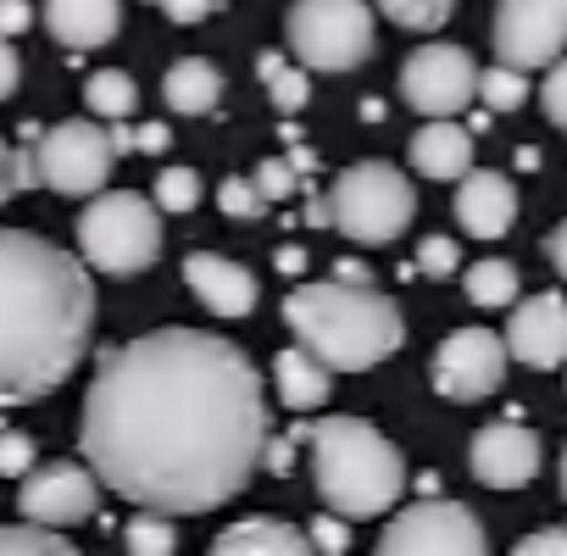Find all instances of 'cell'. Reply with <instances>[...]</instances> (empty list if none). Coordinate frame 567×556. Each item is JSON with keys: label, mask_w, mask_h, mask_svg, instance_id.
<instances>
[{"label": "cell", "mask_w": 567, "mask_h": 556, "mask_svg": "<svg viewBox=\"0 0 567 556\" xmlns=\"http://www.w3.org/2000/svg\"><path fill=\"white\" fill-rule=\"evenodd\" d=\"M250 184L261 189V200L272 206V200H290L296 189H301V173H296V162L284 156V162H261L256 173H250Z\"/></svg>", "instance_id": "1f68e13d"}, {"label": "cell", "mask_w": 567, "mask_h": 556, "mask_svg": "<svg viewBox=\"0 0 567 556\" xmlns=\"http://www.w3.org/2000/svg\"><path fill=\"white\" fill-rule=\"evenodd\" d=\"M45 29L68 51H95V45L117 40L123 0H45Z\"/></svg>", "instance_id": "ac0fdd59"}, {"label": "cell", "mask_w": 567, "mask_h": 556, "mask_svg": "<svg viewBox=\"0 0 567 556\" xmlns=\"http://www.w3.org/2000/svg\"><path fill=\"white\" fill-rule=\"evenodd\" d=\"M217 206H223L228 217H261V212H267V200H261V189H256L250 178H223V184H217Z\"/></svg>", "instance_id": "836d02e7"}, {"label": "cell", "mask_w": 567, "mask_h": 556, "mask_svg": "<svg viewBox=\"0 0 567 556\" xmlns=\"http://www.w3.org/2000/svg\"><path fill=\"white\" fill-rule=\"evenodd\" d=\"M18 79H23V62H18L12 40L0 34V101H7V95H18Z\"/></svg>", "instance_id": "ab89813d"}, {"label": "cell", "mask_w": 567, "mask_h": 556, "mask_svg": "<svg viewBox=\"0 0 567 556\" xmlns=\"http://www.w3.org/2000/svg\"><path fill=\"white\" fill-rule=\"evenodd\" d=\"M29 467H34V440L7 429V434H0V478H23Z\"/></svg>", "instance_id": "e575fe53"}, {"label": "cell", "mask_w": 567, "mask_h": 556, "mask_svg": "<svg viewBox=\"0 0 567 556\" xmlns=\"http://www.w3.org/2000/svg\"><path fill=\"white\" fill-rule=\"evenodd\" d=\"M34 23V7H29V0H0V34H23Z\"/></svg>", "instance_id": "60d3db41"}, {"label": "cell", "mask_w": 567, "mask_h": 556, "mask_svg": "<svg viewBox=\"0 0 567 556\" xmlns=\"http://www.w3.org/2000/svg\"><path fill=\"white\" fill-rule=\"evenodd\" d=\"M456 223H462L473 239H501V234L517 223V184H512L506 173L467 167V173H462V189H456Z\"/></svg>", "instance_id": "e0dca14e"}, {"label": "cell", "mask_w": 567, "mask_h": 556, "mask_svg": "<svg viewBox=\"0 0 567 556\" xmlns=\"http://www.w3.org/2000/svg\"><path fill=\"white\" fill-rule=\"evenodd\" d=\"M123 545H128L134 556H173V550H178V528H173L167 512L140 506V517H128V528H123Z\"/></svg>", "instance_id": "4316f807"}, {"label": "cell", "mask_w": 567, "mask_h": 556, "mask_svg": "<svg viewBox=\"0 0 567 556\" xmlns=\"http://www.w3.org/2000/svg\"><path fill=\"white\" fill-rule=\"evenodd\" d=\"M34 167H40V184H51L56 195H95V189H106L117 151H112L106 128L68 117V123L34 134Z\"/></svg>", "instance_id": "ba28073f"}, {"label": "cell", "mask_w": 567, "mask_h": 556, "mask_svg": "<svg viewBox=\"0 0 567 556\" xmlns=\"http://www.w3.org/2000/svg\"><path fill=\"white\" fill-rule=\"evenodd\" d=\"M517 556H567V528H539L517 539Z\"/></svg>", "instance_id": "8d00e7d4"}, {"label": "cell", "mask_w": 567, "mask_h": 556, "mask_svg": "<svg viewBox=\"0 0 567 556\" xmlns=\"http://www.w3.org/2000/svg\"><path fill=\"white\" fill-rule=\"evenodd\" d=\"M506 357L534 373H550L567 362V301L556 290L517 301V312L506 318Z\"/></svg>", "instance_id": "5bb4252c"}, {"label": "cell", "mask_w": 567, "mask_h": 556, "mask_svg": "<svg viewBox=\"0 0 567 556\" xmlns=\"http://www.w3.org/2000/svg\"><path fill=\"white\" fill-rule=\"evenodd\" d=\"M12 195H18V151L0 140V206H7Z\"/></svg>", "instance_id": "b9f144b4"}, {"label": "cell", "mask_w": 567, "mask_h": 556, "mask_svg": "<svg viewBox=\"0 0 567 556\" xmlns=\"http://www.w3.org/2000/svg\"><path fill=\"white\" fill-rule=\"evenodd\" d=\"M561 501H567V451H561Z\"/></svg>", "instance_id": "7dc6e473"}, {"label": "cell", "mask_w": 567, "mask_h": 556, "mask_svg": "<svg viewBox=\"0 0 567 556\" xmlns=\"http://www.w3.org/2000/svg\"><path fill=\"white\" fill-rule=\"evenodd\" d=\"M296 445L312 451V484L323 506L340 512L346 523L384 517L406 490L401 451L368 418H312L307 412L296 423Z\"/></svg>", "instance_id": "277c9868"}, {"label": "cell", "mask_w": 567, "mask_h": 556, "mask_svg": "<svg viewBox=\"0 0 567 556\" xmlns=\"http://www.w3.org/2000/svg\"><path fill=\"white\" fill-rule=\"evenodd\" d=\"M134 101H140V84L123 73V68H101V73H90L84 79V106L95 112V117H128L134 112Z\"/></svg>", "instance_id": "d4e9b609"}, {"label": "cell", "mask_w": 567, "mask_h": 556, "mask_svg": "<svg viewBox=\"0 0 567 556\" xmlns=\"http://www.w3.org/2000/svg\"><path fill=\"white\" fill-rule=\"evenodd\" d=\"M261 467H267V473H278V478L290 473V467H296V434H284V440H272V434H267V445H261Z\"/></svg>", "instance_id": "74e56055"}, {"label": "cell", "mask_w": 567, "mask_h": 556, "mask_svg": "<svg viewBox=\"0 0 567 556\" xmlns=\"http://www.w3.org/2000/svg\"><path fill=\"white\" fill-rule=\"evenodd\" d=\"M267 434L261 373L234 340L200 329L112 346L95 362L79 423L101 490L167 517L234 501L256 478Z\"/></svg>", "instance_id": "6da1fadb"}, {"label": "cell", "mask_w": 567, "mask_h": 556, "mask_svg": "<svg viewBox=\"0 0 567 556\" xmlns=\"http://www.w3.org/2000/svg\"><path fill=\"white\" fill-rule=\"evenodd\" d=\"M278 267H284V272H301V267H307V250H301V245H284V250H278Z\"/></svg>", "instance_id": "bcb514c9"}, {"label": "cell", "mask_w": 567, "mask_h": 556, "mask_svg": "<svg viewBox=\"0 0 567 556\" xmlns=\"http://www.w3.org/2000/svg\"><path fill=\"white\" fill-rule=\"evenodd\" d=\"M307 550H312L307 528L278 523V517H245L212 539V556H307Z\"/></svg>", "instance_id": "44dd1931"}, {"label": "cell", "mask_w": 567, "mask_h": 556, "mask_svg": "<svg viewBox=\"0 0 567 556\" xmlns=\"http://www.w3.org/2000/svg\"><path fill=\"white\" fill-rule=\"evenodd\" d=\"M379 12H384L390 23L412 29V34H434V29H445V23H451L456 0H379Z\"/></svg>", "instance_id": "f1b7e54d"}, {"label": "cell", "mask_w": 567, "mask_h": 556, "mask_svg": "<svg viewBox=\"0 0 567 556\" xmlns=\"http://www.w3.org/2000/svg\"><path fill=\"white\" fill-rule=\"evenodd\" d=\"M156 7H162L173 23H206V18L223 7V0H156Z\"/></svg>", "instance_id": "f35d334b"}, {"label": "cell", "mask_w": 567, "mask_h": 556, "mask_svg": "<svg viewBox=\"0 0 567 556\" xmlns=\"http://www.w3.org/2000/svg\"><path fill=\"white\" fill-rule=\"evenodd\" d=\"M545 256H550V267L567 278V223H556V228H550V239H545Z\"/></svg>", "instance_id": "7bdbcfd3"}, {"label": "cell", "mask_w": 567, "mask_h": 556, "mask_svg": "<svg viewBox=\"0 0 567 556\" xmlns=\"http://www.w3.org/2000/svg\"><path fill=\"white\" fill-rule=\"evenodd\" d=\"M473 84H478V62L462 45H423L401 68V95L423 117H456V112H467L473 106Z\"/></svg>", "instance_id": "8fae6325"}, {"label": "cell", "mask_w": 567, "mask_h": 556, "mask_svg": "<svg viewBox=\"0 0 567 556\" xmlns=\"http://www.w3.org/2000/svg\"><path fill=\"white\" fill-rule=\"evenodd\" d=\"M156 206L162 212H195L200 206V173L195 167H162L156 173Z\"/></svg>", "instance_id": "f546056e"}, {"label": "cell", "mask_w": 567, "mask_h": 556, "mask_svg": "<svg viewBox=\"0 0 567 556\" xmlns=\"http://www.w3.org/2000/svg\"><path fill=\"white\" fill-rule=\"evenodd\" d=\"M256 79H261V90L272 95V106H278L284 117L307 112V101H312V79H307V68H301L296 56H284V51H261Z\"/></svg>", "instance_id": "603a6c76"}, {"label": "cell", "mask_w": 567, "mask_h": 556, "mask_svg": "<svg viewBox=\"0 0 567 556\" xmlns=\"http://www.w3.org/2000/svg\"><path fill=\"white\" fill-rule=\"evenodd\" d=\"M95 334V285L84 256L0 228V406L40 401L73 379Z\"/></svg>", "instance_id": "7a4b0ae2"}, {"label": "cell", "mask_w": 567, "mask_h": 556, "mask_svg": "<svg viewBox=\"0 0 567 556\" xmlns=\"http://www.w3.org/2000/svg\"><path fill=\"white\" fill-rule=\"evenodd\" d=\"M489 34L506 68L534 73L567 51V0H501Z\"/></svg>", "instance_id": "30bf717a"}, {"label": "cell", "mask_w": 567, "mask_h": 556, "mask_svg": "<svg viewBox=\"0 0 567 556\" xmlns=\"http://www.w3.org/2000/svg\"><path fill=\"white\" fill-rule=\"evenodd\" d=\"M539 106L556 128H567V51L556 62H545V84H539Z\"/></svg>", "instance_id": "d6a6232c"}, {"label": "cell", "mask_w": 567, "mask_h": 556, "mask_svg": "<svg viewBox=\"0 0 567 556\" xmlns=\"http://www.w3.org/2000/svg\"><path fill=\"white\" fill-rule=\"evenodd\" d=\"M184 285L195 290V301L212 318H245L256 307V272L239 267L234 256H217V250L184 256Z\"/></svg>", "instance_id": "2e32d148"}, {"label": "cell", "mask_w": 567, "mask_h": 556, "mask_svg": "<svg viewBox=\"0 0 567 556\" xmlns=\"http://www.w3.org/2000/svg\"><path fill=\"white\" fill-rule=\"evenodd\" d=\"M272 384H278V406L284 412H296V418H307V412H318V406H329V390H334V373L312 357V351H278L272 357Z\"/></svg>", "instance_id": "ffe728a7"}, {"label": "cell", "mask_w": 567, "mask_h": 556, "mask_svg": "<svg viewBox=\"0 0 567 556\" xmlns=\"http://www.w3.org/2000/svg\"><path fill=\"white\" fill-rule=\"evenodd\" d=\"M462 285H467V301L473 307H512L517 301V267L489 256V261H473L462 272Z\"/></svg>", "instance_id": "cb8c5ba5"}, {"label": "cell", "mask_w": 567, "mask_h": 556, "mask_svg": "<svg viewBox=\"0 0 567 556\" xmlns=\"http://www.w3.org/2000/svg\"><path fill=\"white\" fill-rule=\"evenodd\" d=\"M18 506L29 523H51V528H73L84 517H95L101 506V478L90 462H34L23 473Z\"/></svg>", "instance_id": "7c38bea8"}, {"label": "cell", "mask_w": 567, "mask_h": 556, "mask_svg": "<svg viewBox=\"0 0 567 556\" xmlns=\"http://www.w3.org/2000/svg\"><path fill=\"white\" fill-rule=\"evenodd\" d=\"M473 101H484V112H517V106L528 101V73H523V68L495 62V68H484V73H478Z\"/></svg>", "instance_id": "484cf974"}, {"label": "cell", "mask_w": 567, "mask_h": 556, "mask_svg": "<svg viewBox=\"0 0 567 556\" xmlns=\"http://www.w3.org/2000/svg\"><path fill=\"white\" fill-rule=\"evenodd\" d=\"M284 323H290L296 346L312 351L329 373H368L390 351H401L406 323L390 296L373 285H296L284 301Z\"/></svg>", "instance_id": "3957f363"}, {"label": "cell", "mask_w": 567, "mask_h": 556, "mask_svg": "<svg viewBox=\"0 0 567 556\" xmlns=\"http://www.w3.org/2000/svg\"><path fill=\"white\" fill-rule=\"evenodd\" d=\"M284 34L307 73H357L373 56V7L368 0H296Z\"/></svg>", "instance_id": "52a82bcc"}, {"label": "cell", "mask_w": 567, "mask_h": 556, "mask_svg": "<svg viewBox=\"0 0 567 556\" xmlns=\"http://www.w3.org/2000/svg\"><path fill=\"white\" fill-rule=\"evenodd\" d=\"M134 151H167V128H162V123L134 128Z\"/></svg>", "instance_id": "ee69618b"}, {"label": "cell", "mask_w": 567, "mask_h": 556, "mask_svg": "<svg viewBox=\"0 0 567 556\" xmlns=\"http://www.w3.org/2000/svg\"><path fill=\"white\" fill-rule=\"evenodd\" d=\"M334 278H340V285H373V272H368L362 261H351V256L334 261Z\"/></svg>", "instance_id": "f6af8a7d"}, {"label": "cell", "mask_w": 567, "mask_h": 556, "mask_svg": "<svg viewBox=\"0 0 567 556\" xmlns=\"http://www.w3.org/2000/svg\"><path fill=\"white\" fill-rule=\"evenodd\" d=\"M162 101H167L178 117H206V112H217V101H223V73H217L212 62H200V56H184V62H173V68L162 73Z\"/></svg>", "instance_id": "7402d4cb"}, {"label": "cell", "mask_w": 567, "mask_h": 556, "mask_svg": "<svg viewBox=\"0 0 567 556\" xmlns=\"http://www.w3.org/2000/svg\"><path fill=\"white\" fill-rule=\"evenodd\" d=\"M467 467L489 490H523L539 473V434L523 423H484L467 445Z\"/></svg>", "instance_id": "9a60e30c"}, {"label": "cell", "mask_w": 567, "mask_h": 556, "mask_svg": "<svg viewBox=\"0 0 567 556\" xmlns=\"http://www.w3.org/2000/svg\"><path fill=\"white\" fill-rule=\"evenodd\" d=\"M73 228H79V256L112 278H134L162 256V206L134 189H95Z\"/></svg>", "instance_id": "5b68a950"}, {"label": "cell", "mask_w": 567, "mask_h": 556, "mask_svg": "<svg viewBox=\"0 0 567 556\" xmlns=\"http://www.w3.org/2000/svg\"><path fill=\"white\" fill-rule=\"evenodd\" d=\"M307 539H312V550H329V556H340V550L351 545V523H346L340 512H329V517H318V523L307 528Z\"/></svg>", "instance_id": "d590c367"}, {"label": "cell", "mask_w": 567, "mask_h": 556, "mask_svg": "<svg viewBox=\"0 0 567 556\" xmlns=\"http://www.w3.org/2000/svg\"><path fill=\"white\" fill-rule=\"evenodd\" d=\"M412 272H423V278H451V272H462V250H456V239H445V234H429V239L417 245V261H412Z\"/></svg>", "instance_id": "4dcf8cb0"}, {"label": "cell", "mask_w": 567, "mask_h": 556, "mask_svg": "<svg viewBox=\"0 0 567 556\" xmlns=\"http://www.w3.org/2000/svg\"><path fill=\"white\" fill-rule=\"evenodd\" d=\"M379 550L384 556H484L489 539H484V523L462 501H417L384 528Z\"/></svg>", "instance_id": "9c48e42d"}, {"label": "cell", "mask_w": 567, "mask_h": 556, "mask_svg": "<svg viewBox=\"0 0 567 556\" xmlns=\"http://www.w3.org/2000/svg\"><path fill=\"white\" fill-rule=\"evenodd\" d=\"M412 167H417L423 178H440V184L462 178V173L473 167V134H467L456 117H429V123L412 134Z\"/></svg>", "instance_id": "d6986e66"}, {"label": "cell", "mask_w": 567, "mask_h": 556, "mask_svg": "<svg viewBox=\"0 0 567 556\" xmlns=\"http://www.w3.org/2000/svg\"><path fill=\"white\" fill-rule=\"evenodd\" d=\"M506 379V340L489 329H456L434 351V390L445 401H484Z\"/></svg>", "instance_id": "4fadbf2b"}, {"label": "cell", "mask_w": 567, "mask_h": 556, "mask_svg": "<svg viewBox=\"0 0 567 556\" xmlns=\"http://www.w3.org/2000/svg\"><path fill=\"white\" fill-rule=\"evenodd\" d=\"M0 556H73V539H62L51 523H18L0 528Z\"/></svg>", "instance_id": "83f0119b"}, {"label": "cell", "mask_w": 567, "mask_h": 556, "mask_svg": "<svg viewBox=\"0 0 567 556\" xmlns=\"http://www.w3.org/2000/svg\"><path fill=\"white\" fill-rule=\"evenodd\" d=\"M329 228L351 245H395L417 217V189L390 162H357L329 184Z\"/></svg>", "instance_id": "8992f818"}]
</instances>
